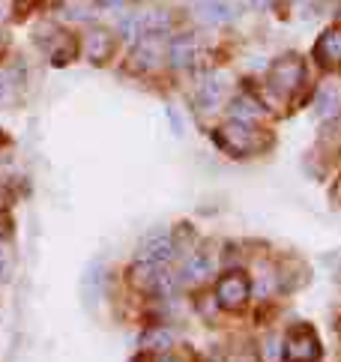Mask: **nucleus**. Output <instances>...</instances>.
Masks as SVG:
<instances>
[{"label": "nucleus", "instance_id": "obj_1", "mask_svg": "<svg viewBox=\"0 0 341 362\" xmlns=\"http://www.w3.org/2000/svg\"><path fill=\"white\" fill-rule=\"evenodd\" d=\"M306 78H308L306 63L296 54H284L275 60L270 69V93H275L279 99H291L296 90L306 84Z\"/></svg>", "mask_w": 341, "mask_h": 362}, {"label": "nucleus", "instance_id": "obj_2", "mask_svg": "<svg viewBox=\"0 0 341 362\" xmlns=\"http://www.w3.org/2000/svg\"><path fill=\"white\" fill-rule=\"evenodd\" d=\"M320 339L311 323H296L284 335V362H318Z\"/></svg>", "mask_w": 341, "mask_h": 362}, {"label": "nucleus", "instance_id": "obj_3", "mask_svg": "<svg viewBox=\"0 0 341 362\" xmlns=\"http://www.w3.org/2000/svg\"><path fill=\"white\" fill-rule=\"evenodd\" d=\"M216 141H219L221 150H228L231 156H240V159L252 156V153L260 150L258 132H255V129L248 126L245 120H231V123H225V126H221L219 132H216Z\"/></svg>", "mask_w": 341, "mask_h": 362}, {"label": "nucleus", "instance_id": "obj_4", "mask_svg": "<svg viewBox=\"0 0 341 362\" xmlns=\"http://www.w3.org/2000/svg\"><path fill=\"white\" fill-rule=\"evenodd\" d=\"M36 40H39V45H42V51L48 54V60L54 63V66H67V63H72L78 57V40L63 28H54V24L39 28Z\"/></svg>", "mask_w": 341, "mask_h": 362}, {"label": "nucleus", "instance_id": "obj_5", "mask_svg": "<svg viewBox=\"0 0 341 362\" xmlns=\"http://www.w3.org/2000/svg\"><path fill=\"white\" fill-rule=\"evenodd\" d=\"M248 296H252V281H248L243 269H231V273H225L216 281V300L228 312H240L248 303Z\"/></svg>", "mask_w": 341, "mask_h": 362}, {"label": "nucleus", "instance_id": "obj_6", "mask_svg": "<svg viewBox=\"0 0 341 362\" xmlns=\"http://www.w3.org/2000/svg\"><path fill=\"white\" fill-rule=\"evenodd\" d=\"M129 284H132L135 291L153 296V293L170 291V276L162 269V264H156V261H141V264H135L132 269H129Z\"/></svg>", "mask_w": 341, "mask_h": 362}, {"label": "nucleus", "instance_id": "obj_7", "mask_svg": "<svg viewBox=\"0 0 341 362\" xmlns=\"http://www.w3.org/2000/svg\"><path fill=\"white\" fill-rule=\"evenodd\" d=\"M314 60L323 69H341V28H330L314 42Z\"/></svg>", "mask_w": 341, "mask_h": 362}, {"label": "nucleus", "instance_id": "obj_8", "mask_svg": "<svg viewBox=\"0 0 341 362\" xmlns=\"http://www.w3.org/2000/svg\"><path fill=\"white\" fill-rule=\"evenodd\" d=\"M84 54H87L90 63L102 66V63L114 54V36L108 30H102V28H93L84 36Z\"/></svg>", "mask_w": 341, "mask_h": 362}, {"label": "nucleus", "instance_id": "obj_9", "mask_svg": "<svg viewBox=\"0 0 341 362\" xmlns=\"http://www.w3.org/2000/svg\"><path fill=\"white\" fill-rule=\"evenodd\" d=\"M195 12H198V18L207 24H225L233 18L228 0H195Z\"/></svg>", "mask_w": 341, "mask_h": 362}, {"label": "nucleus", "instance_id": "obj_10", "mask_svg": "<svg viewBox=\"0 0 341 362\" xmlns=\"http://www.w3.org/2000/svg\"><path fill=\"white\" fill-rule=\"evenodd\" d=\"M174 252H177V245L168 234H153V237H147V243H144V261L165 264L174 257Z\"/></svg>", "mask_w": 341, "mask_h": 362}, {"label": "nucleus", "instance_id": "obj_11", "mask_svg": "<svg viewBox=\"0 0 341 362\" xmlns=\"http://www.w3.org/2000/svg\"><path fill=\"white\" fill-rule=\"evenodd\" d=\"M195 54H198V45H195V40H189V36H180V40L170 42V63H174L177 69L192 66Z\"/></svg>", "mask_w": 341, "mask_h": 362}, {"label": "nucleus", "instance_id": "obj_12", "mask_svg": "<svg viewBox=\"0 0 341 362\" xmlns=\"http://www.w3.org/2000/svg\"><path fill=\"white\" fill-rule=\"evenodd\" d=\"M141 347H144V351H159V354H168L170 351V347H174V335H170L168 329H159V327H156V329H147V332H144V339H141Z\"/></svg>", "mask_w": 341, "mask_h": 362}, {"label": "nucleus", "instance_id": "obj_13", "mask_svg": "<svg viewBox=\"0 0 341 362\" xmlns=\"http://www.w3.org/2000/svg\"><path fill=\"white\" fill-rule=\"evenodd\" d=\"M138 21H141V36H159L170 28L168 12H144Z\"/></svg>", "mask_w": 341, "mask_h": 362}, {"label": "nucleus", "instance_id": "obj_14", "mask_svg": "<svg viewBox=\"0 0 341 362\" xmlns=\"http://www.w3.org/2000/svg\"><path fill=\"white\" fill-rule=\"evenodd\" d=\"M338 105H341V99H338V90H333V87H323L318 102H314V108H318V117H323V120L326 117H335Z\"/></svg>", "mask_w": 341, "mask_h": 362}, {"label": "nucleus", "instance_id": "obj_15", "mask_svg": "<svg viewBox=\"0 0 341 362\" xmlns=\"http://www.w3.org/2000/svg\"><path fill=\"white\" fill-rule=\"evenodd\" d=\"M231 114H233V120H252V117H258L260 114V105H258V99H252V96H237L231 102Z\"/></svg>", "mask_w": 341, "mask_h": 362}, {"label": "nucleus", "instance_id": "obj_16", "mask_svg": "<svg viewBox=\"0 0 341 362\" xmlns=\"http://www.w3.org/2000/svg\"><path fill=\"white\" fill-rule=\"evenodd\" d=\"M221 93H225V84H221V75H207L204 84H201V93H198V99L204 102V105H216V102L221 99Z\"/></svg>", "mask_w": 341, "mask_h": 362}, {"label": "nucleus", "instance_id": "obj_17", "mask_svg": "<svg viewBox=\"0 0 341 362\" xmlns=\"http://www.w3.org/2000/svg\"><path fill=\"white\" fill-rule=\"evenodd\" d=\"M159 57V51H156V45H150V42H141L138 48H135V54H132V66L135 69H156V60Z\"/></svg>", "mask_w": 341, "mask_h": 362}, {"label": "nucleus", "instance_id": "obj_18", "mask_svg": "<svg viewBox=\"0 0 341 362\" xmlns=\"http://www.w3.org/2000/svg\"><path fill=\"white\" fill-rule=\"evenodd\" d=\"M209 257H204V255H195V257H189V264H186V269H183V273H186V279L189 281H204L207 276H209Z\"/></svg>", "mask_w": 341, "mask_h": 362}, {"label": "nucleus", "instance_id": "obj_19", "mask_svg": "<svg viewBox=\"0 0 341 362\" xmlns=\"http://www.w3.org/2000/svg\"><path fill=\"white\" fill-rule=\"evenodd\" d=\"M260 359H264V362H282L284 359V344H282L279 335H267V339H264Z\"/></svg>", "mask_w": 341, "mask_h": 362}, {"label": "nucleus", "instance_id": "obj_20", "mask_svg": "<svg viewBox=\"0 0 341 362\" xmlns=\"http://www.w3.org/2000/svg\"><path fill=\"white\" fill-rule=\"evenodd\" d=\"M120 33L126 36V40H138V36H141V21H138V16L120 18Z\"/></svg>", "mask_w": 341, "mask_h": 362}, {"label": "nucleus", "instance_id": "obj_21", "mask_svg": "<svg viewBox=\"0 0 341 362\" xmlns=\"http://www.w3.org/2000/svg\"><path fill=\"white\" fill-rule=\"evenodd\" d=\"M9 228H12V216L0 210V240H4V237L9 234Z\"/></svg>", "mask_w": 341, "mask_h": 362}, {"label": "nucleus", "instance_id": "obj_22", "mask_svg": "<svg viewBox=\"0 0 341 362\" xmlns=\"http://www.w3.org/2000/svg\"><path fill=\"white\" fill-rule=\"evenodd\" d=\"M6 273H9V261H6V255L0 252V281L6 279Z\"/></svg>", "mask_w": 341, "mask_h": 362}, {"label": "nucleus", "instance_id": "obj_23", "mask_svg": "<svg viewBox=\"0 0 341 362\" xmlns=\"http://www.w3.org/2000/svg\"><path fill=\"white\" fill-rule=\"evenodd\" d=\"M4 96H6V75L0 72V102H4Z\"/></svg>", "mask_w": 341, "mask_h": 362}, {"label": "nucleus", "instance_id": "obj_24", "mask_svg": "<svg viewBox=\"0 0 341 362\" xmlns=\"http://www.w3.org/2000/svg\"><path fill=\"white\" fill-rule=\"evenodd\" d=\"M153 362H177V359H174V356H170V354H162V356H156Z\"/></svg>", "mask_w": 341, "mask_h": 362}, {"label": "nucleus", "instance_id": "obj_25", "mask_svg": "<svg viewBox=\"0 0 341 362\" xmlns=\"http://www.w3.org/2000/svg\"><path fill=\"white\" fill-rule=\"evenodd\" d=\"M99 4H102V6H120L123 0H99Z\"/></svg>", "mask_w": 341, "mask_h": 362}, {"label": "nucleus", "instance_id": "obj_26", "mask_svg": "<svg viewBox=\"0 0 341 362\" xmlns=\"http://www.w3.org/2000/svg\"><path fill=\"white\" fill-rule=\"evenodd\" d=\"M4 45H6V36H4V33H0V48H4Z\"/></svg>", "mask_w": 341, "mask_h": 362}, {"label": "nucleus", "instance_id": "obj_27", "mask_svg": "<svg viewBox=\"0 0 341 362\" xmlns=\"http://www.w3.org/2000/svg\"><path fill=\"white\" fill-rule=\"evenodd\" d=\"M0 16H4V6H0Z\"/></svg>", "mask_w": 341, "mask_h": 362}, {"label": "nucleus", "instance_id": "obj_28", "mask_svg": "<svg viewBox=\"0 0 341 362\" xmlns=\"http://www.w3.org/2000/svg\"><path fill=\"white\" fill-rule=\"evenodd\" d=\"M0 144H4V135H0Z\"/></svg>", "mask_w": 341, "mask_h": 362}]
</instances>
